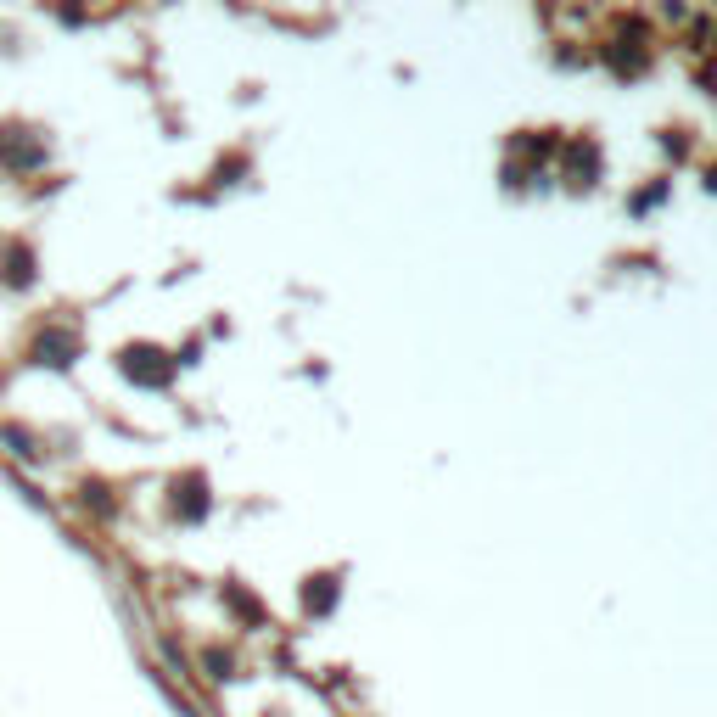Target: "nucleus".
Masks as SVG:
<instances>
[{"label":"nucleus","instance_id":"obj_1","mask_svg":"<svg viewBox=\"0 0 717 717\" xmlns=\"http://www.w3.org/2000/svg\"><path fill=\"white\" fill-rule=\"evenodd\" d=\"M73 353H79V342L62 337V331H40L34 337V359L40 365H73Z\"/></svg>","mask_w":717,"mask_h":717},{"label":"nucleus","instance_id":"obj_2","mask_svg":"<svg viewBox=\"0 0 717 717\" xmlns=\"http://www.w3.org/2000/svg\"><path fill=\"white\" fill-rule=\"evenodd\" d=\"M314 583H320V589H309V611H325V605H331V589H337V583H331V577H314Z\"/></svg>","mask_w":717,"mask_h":717}]
</instances>
